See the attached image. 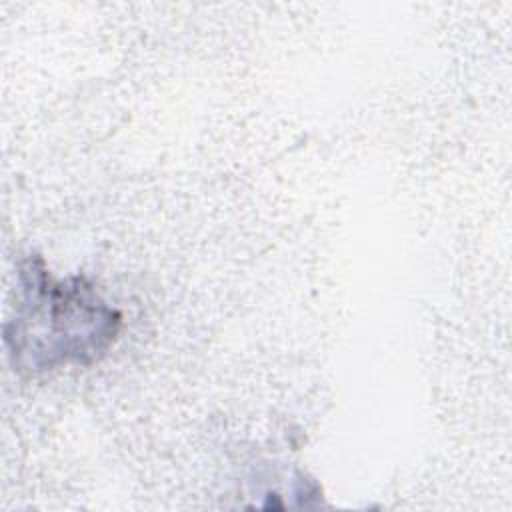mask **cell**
I'll return each mask as SVG.
<instances>
[{"label":"cell","mask_w":512,"mask_h":512,"mask_svg":"<svg viewBox=\"0 0 512 512\" xmlns=\"http://www.w3.org/2000/svg\"><path fill=\"white\" fill-rule=\"evenodd\" d=\"M20 302L4 326L8 358L20 374L100 360L120 332L122 316L84 276L58 280L38 254L18 264Z\"/></svg>","instance_id":"6da1fadb"}]
</instances>
